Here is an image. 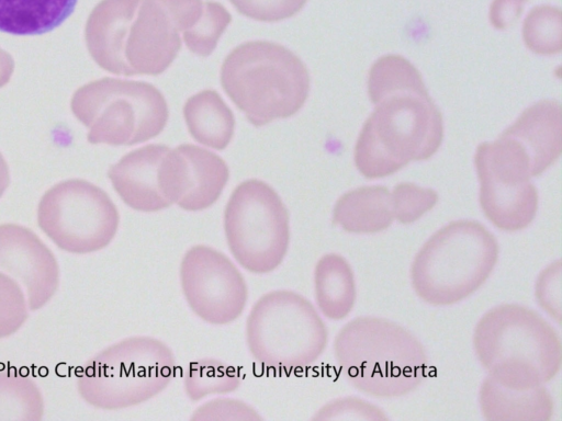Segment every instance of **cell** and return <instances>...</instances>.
<instances>
[{"label":"cell","mask_w":562,"mask_h":421,"mask_svg":"<svg viewBox=\"0 0 562 421\" xmlns=\"http://www.w3.org/2000/svg\"><path fill=\"white\" fill-rule=\"evenodd\" d=\"M334 356L348 382L375 398H395L415 390L426 378L428 357L407 329L382 317L347 322L334 340Z\"/></svg>","instance_id":"3"},{"label":"cell","mask_w":562,"mask_h":421,"mask_svg":"<svg viewBox=\"0 0 562 421\" xmlns=\"http://www.w3.org/2000/svg\"><path fill=\"white\" fill-rule=\"evenodd\" d=\"M243 15L260 22H278L299 13L307 0H229Z\"/></svg>","instance_id":"31"},{"label":"cell","mask_w":562,"mask_h":421,"mask_svg":"<svg viewBox=\"0 0 562 421\" xmlns=\"http://www.w3.org/2000/svg\"><path fill=\"white\" fill-rule=\"evenodd\" d=\"M177 367L171 349L162 341L148 335L128 337L86 363L77 389L94 408L125 409L161 392L175 378Z\"/></svg>","instance_id":"6"},{"label":"cell","mask_w":562,"mask_h":421,"mask_svg":"<svg viewBox=\"0 0 562 421\" xmlns=\"http://www.w3.org/2000/svg\"><path fill=\"white\" fill-rule=\"evenodd\" d=\"M44 399L36 383L14 371H0V421H40Z\"/></svg>","instance_id":"24"},{"label":"cell","mask_w":562,"mask_h":421,"mask_svg":"<svg viewBox=\"0 0 562 421\" xmlns=\"http://www.w3.org/2000/svg\"><path fill=\"white\" fill-rule=\"evenodd\" d=\"M70 107L93 145L145 143L164 130L169 117L167 101L155 86L109 77L78 88Z\"/></svg>","instance_id":"7"},{"label":"cell","mask_w":562,"mask_h":421,"mask_svg":"<svg viewBox=\"0 0 562 421\" xmlns=\"http://www.w3.org/2000/svg\"><path fill=\"white\" fill-rule=\"evenodd\" d=\"M172 18L181 34L191 31L204 12L203 0H158Z\"/></svg>","instance_id":"34"},{"label":"cell","mask_w":562,"mask_h":421,"mask_svg":"<svg viewBox=\"0 0 562 421\" xmlns=\"http://www.w3.org/2000/svg\"><path fill=\"white\" fill-rule=\"evenodd\" d=\"M305 64L285 46L250 41L236 46L221 67V84L256 127L296 114L310 92Z\"/></svg>","instance_id":"4"},{"label":"cell","mask_w":562,"mask_h":421,"mask_svg":"<svg viewBox=\"0 0 562 421\" xmlns=\"http://www.w3.org/2000/svg\"><path fill=\"white\" fill-rule=\"evenodd\" d=\"M241 383L238 371L218 359H200L184 372L183 387L188 398L199 401L210 395L235 391Z\"/></svg>","instance_id":"25"},{"label":"cell","mask_w":562,"mask_h":421,"mask_svg":"<svg viewBox=\"0 0 562 421\" xmlns=\"http://www.w3.org/2000/svg\"><path fill=\"white\" fill-rule=\"evenodd\" d=\"M78 0H0V31L13 35H40L59 26Z\"/></svg>","instance_id":"23"},{"label":"cell","mask_w":562,"mask_h":421,"mask_svg":"<svg viewBox=\"0 0 562 421\" xmlns=\"http://www.w3.org/2000/svg\"><path fill=\"white\" fill-rule=\"evenodd\" d=\"M229 179L227 163L215 152L192 144L169 149L158 169L164 197L189 212L211 207Z\"/></svg>","instance_id":"13"},{"label":"cell","mask_w":562,"mask_h":421,"mask_svg":"<svg viewBox=\"0 0 562 421\" xmlns=\"http://www.w3.org/2000/svg\"><path fill=\"white\" fill-rule=\"evenodd\" d=\"M142 0H101L90 12L85 39L88 52L103 70L126 76L124 42Z\"/></svg>","instance_id":"17"},{"label":"cell","mask_w":562,"mask_h":421,"mask_svg":"<svg viewBox=\"0 0 562 421\" xmlns=\"http://www.w3.org/2000/svg\"><path fill=\"white\" fill-rule=\"evenodd\" d=\"M232 22L226 8L216 1H204V12L198 24L182 34L188 49L201 57L210 56L223 33Z\"/></svg>","instance_id":"27"},{"label":"cell","mask_w":562,"mask_h":421,"mask_svg":"<svg viewBox=\"0 0 562 421\" xmlns=\"http://www.w3.org/2000/svg\"><path fill=\"white\" fill-rule=\"evenodd\" d=\"M183 117L191 137L206 147L224 150L233 139L234 114L215 90H202L190 96L183 106Z\"/></svg>","instance_id":"21"},{"label":"cell","mask_w":562,"mask_h":421,"mask_svg":"<svg viewBox=\"0 0 562 421\" xmlns=\"http://www.w3.org/2000/svg\"><path fill=\"white\" fill-rule=\"evenodd\" d=\"M224 232L234 259L250 273L267 274L284 260L290 243L286 206L267 182L249 179L232 192Z\"/></svg>","instance_id":"9"},{"label":"cell","mask_w":562,"mask_h":421,"mask_svg":"<svg viewBox=\"0 0 562 421\" xmlns=\"http://www.w3.org/2000/svg\"><path fill=\"white\" fill-rule=\"evenodd\" d=\"M368 93L375 107L355 147V164L366 179L392 175L436 153L443 138L442 116L409 60L380 57L369 71Z\"/></svg>","instance_id":"1"},{"label":"cell","mask_w":562,"mask_h":421,"mask_svg":"<svg viewBox=\"0 0 562 421\" xmlns=\"http://www.w3.org/2000/svg\"><path fill=\"white\" fill-rule=\"evenodd\" d=\"M27 317V299L21 285L0 271V339L15 333Z\"/></svg>","instance_id":"29"},{"label":"cell","mask_w":562,"mask_h":421,"mask_svg":"<svg viewBox=\"0 0 562 421\" xmlns=\"http://www.w3.org/2000/svg\"><path fill=\"white\" fill-rule=\"evenodd\" d=\"M315 300L328 319L341 320L353 309L357 289L349 262L337 253L324 254L314 269Z\"/></svg>","instance_id":"22"},{"label":"cell","mask_w":562,"mask_h":421,"mask_svg":"<svg viewBox=\"0 0 562 421\" xmlns=\"http://www.w3.org/2000/svg\"><path fill=\"white\" fill-rule=\"evenodd\" d=\"M180 284L191 310L210 325L235 321L248 299V287L237 266L226 254L205 244H195L184 253Z\"/></svg>","instance_id":"12"},{"label":"cell","mask_w":562,"mask_h":421,"mask_svg":"<svg viewBox=\"0 0 562 421\" xmlns=\"http://www.w3.org/2000/svg\"><path fill=\"white\" fill-rule=\"evenodd\" d=\"M502 134L516 139L525 148L531 162V175H540L559 159L562 151L560 102H537Z\"/></svg>","instance_id":"18"},{"label":"cell","mask_w":562,"mask_h":421,"mask_svg":"<svg viewBox=\"0 0 562 421\" xmlns=\"http://www.w3.org/2000/svg\"><path fill=\"white\" fill-rule=\"evenodd\" d=\"M14 71V60L0 47V88L5 86Z\"/></svg>","instance_id":"36"},{"label":"cell","mask_w":562,"mask_h":421,"mask_svg":"<svg viewBox=\"0 0 562 421\" xmlns=\"http://www.w3.org/2000/svg\"><path fill=\"white\" fill-rule=\"evenodd\" d=\"M394 220L391 192L382 185L361 186L342 194L333 210V221L351 234H376Z\"/></svg>","instance_id":"20"},{"label":"cell","mask_w":562,"mask_h":421,"mask_svg":"<svg viewBox=\"0 0 562 421\" xmlns=\"http://www.w3.org/2000/svg\"><path fill=\"white\" fill-rule=\"evenodd\" d=\"M529 0H493L490 7V22L497 30L513 26L521 16Z\"/></svg>","instance_id":"35"},{"label":"cell","mask_w":562,"mask_h":421,"mask_svg":"<svg viewBox=\"0 0 562 421\" xmlns=\"http://www.w3.org/2000/svg\"><path fill=\"white\" fill-rule=\"evenodd\" d=\"M438 202V194L432 189L422 187L411 182H402L391 192L394 219L408 225L431 210Z\"/></svg>","instance_id":"28"},{"label":"cell","mask_w":562,"mask_h":421,"mask_svg":"<svg viewBox=\"0 0 562 421\" xmlns=\"http://www.w3.org/2000/svg\"><path fill=\"white\" fill-rule=\"evenodd\" d=\"M190 420L259 421L262 420V418L252 407L241 400L218 398L198 407Z\"/></svg>","instance_id":"32"},{"label":"cell","mask_w":562,"mask_h":421,"mask_svg":"<svg viewBox=\"0 0 562 421\" xmlns=\"http://www.w3.org/2000/svg\"><path fill=\"white\" fill-rule=\"evenodd\" d=\"M170 148L150 144L124 155L108 171L114 191L131 208L153 213L171 206L158 182V169Z\"/></svg>","instance_id":"16"},{"label":"cell","mask_w":562,"mask_h":421,"mask_svg":"<svg viewBox=\"0 0 562 421\" xmlns=\"http://www.w3.org/2000/svg\"><path fill=\"white\" fill-rule=\"evenodd\" d=\"M312 419L385 421L387 416L375 405L358 397L347 396L327 402Z\"/></svg>","instance_id":"30"},{"label":"cell","mask_w":562,"mask_h":421,"mask_svg":"<svg viewBox=\"0 0 562 421\" xmlns=\"http://www.w3.org/2000/svg\"><path fill=\"white\" fill-rule=\"evenodd\" d=\"M10 184V172L9 167L0 152V197L3 195L4 191L8 189Z\"/></svg>","instance_id":"37"},{"label":"cell","mask_w":562,"mask_h":421,"mask_svg":"<svg viewBox=\"0 0 562 421\" xmlns=\"http://www.w3.org/2000/svg\"><path fill=\"white\" fill-rule=\"evenodd\" d=\"M0 271L23 286L32 311L44 307L59 286L60 270L53 251L19 224H0Z\"/></svg>","instance_id":"14"},{"label":"cell","mask_w":562,"mask_h":421,"mask_svg":"<svg viewBox=\"0 0 562 421\" xmlns=\"http://www.w3.org/2000/svg\"><path fill=\"white\" fill-rule=\"evenodd\" d=\"M180 49V32L165 7L158 0H142L124 42L128 77L162 73Z\"/></svg>","instance_id":"15"},{"label":"cell","mask_w":562,"mask_h":421,"mask_svg":"<svg viewBox=\"0 0 562 421\" xmlns=\"http://www.w3.org/2000/svg\"><path fill=\"white\" fill-rule=\"evenodd\" d=\"M473 346L488 377L510 389L543 386L562 365L558 331L538 312L517 304L486 311L475 326Z\"/></svg>","instance_id":"2"},{"label":"cell","mask_w":562,"mask_h":421,"mask_svg":"<svg viewBox=\"0 0 562 421\" xmlns=\"http://www.w3.org/2000/svg\"><path fill=\"white\" fill-rule=\"evenodd\" d=\"M561 10L551 5H537L522 24L526 46L539 55H553L562 50Z\"/></svg>","instance_id":"26"},{"label":"cell","mask_w":562,"mask_h":421,"mask_svg":"<svg viewBox=\"0 0 562 421\" xmlns=\"http://www.w3.org/2000/svg\"><path fill=\"white\" fill-rule=\"evenodd\" d=\"M499 254L494 235L475 220H454L422 246L411 266L412 285L432 306L457 304L492 274Z\"/></svg>","instance_id":"5"},{"label":"cell","mask_w":562,"mask_h":421,"mask_svg":"<svg viewBox=\"0 0 562 421\" xmlns=\"http://www.w3.org/2000/svg\"><path fill=\"white\" fill-rule=\"evenodd\" d=\"M479 402L483 418L490 421H549L553 414V400L544 386L517 390L486 377Z\"/></svg>","instance_id":"19"},{"label":"cell","mask_w":562,"mask_h":421,"mask_svg":"<svg viewBox=\"0 0 562 421\" xmlns=\"http://www.w3.org/2000/svg\"><path fill=\"white\" fill-rule=\"evenodd\" d=\"M474 162L485 217L504 231L527 228L537 214L538 192L530 181L531 163L525 148L502 134L477 147Z\"/></svg>","instance_id":"11"},{"label":"cell","mask_w":562,"mask_h":421,"mask_svg":"<svg viewBox=\"0 0 562 421\" xmlns=\"http://www.w3.org/2000/svg\"><path fill=\"white\" fill-rule=\"evenodd\" d=\"M37 224L59 249L88 254L104 249L114 239L120 214L101 187L83 179H69L42 195Z\"/></svg>","instance_id":"10"},{"label":"cell","mask_w":562,"mask_h":421,"mask_svg":"<svg viewBox=\"0 0 562 421\" xmlns=\"http://www.w3.org/2000/svg\"><path fill=\"white\" fill-rule=\"evenodd\" d=\"M327 341V328L313 304L293 291L263 294L246 320L249 353L269 369L307 368L324 353Z\"/></svg>","instance_id":"8"},{"label":"cell","mask_w":562,"mask_h":421,"mask_svg":"<svg viewBox=\"0 0 562 421\" xmlns=\"http://www.w3.org/2000/svg\"><path fill=\"white\" fill-rule=\"evenodd\" d=\"M536 298L559 323L561 320V261L548 265L538 276L535 287Z\"/></svg>","instance_id":"33"}]
</instances>
